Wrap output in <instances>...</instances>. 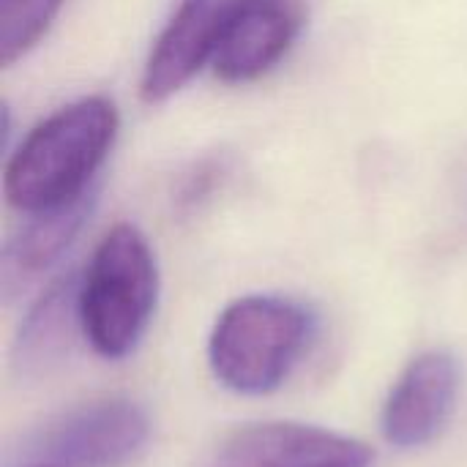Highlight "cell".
<instances>
[{
	"label": "cell",
	"mask_w": 467,
	"mask_h": 467,
	"mask_svg": "<svg viewBox=\"0 0 467 467\" xmlns=\"http://www.w3.org/2000/svg\"><path fill=\"white\" fill-rule=\"evenodd\" d=\"M120 129L118 107L107 96H88L41 120L11 153L3 194L22 213L68 205L93 192Z\"/></svg>",
	"instance_id": "obj_1"
},
{
	"label": "cell",
	"mask_w": 467,
	"mask_h": 467,
	"mask_svg": "<svg viewBox=\"0 0 467 467\" xmlns=\"http://www.w3.org/2000/svg\"><path fill=\"white\" fill-rule=\"evenodd\" d=\"M159 304L156 254L134 224H115L79 274V317L88 345L109 361L137 350Z\"/></svg>",
	"instance_id": "obj_2"
},
{
	"label": "cell",
	"mask_w": 467,
	"mask_h": 467,
	"mask_svg": "<svg viewBox=\"0 0 467 467\" xmlns=\"http://www.w3.org/2000/svg\"><path fill=\"white\" fill-rule=\"evenodd\" d=\"M315 339L312 312L282 296L233 301L208 339L213 378L244 397L276 391L306 356Z\"/></svg>",
	"instance_id": "obj_3"
},
{
	"label": "cell",
	"mask_w": 467,
	"mask_h": 467,
	"mask_svg": "<svg viewBox=\"0 0 467 467\" xmlns=\"http://www.w3.org/2000/svg\"><path fill=\"white\" fill-rule=\"evenodd\" d=\"M150 441V416L129 397H101L55 419L36 441L52 467H129Z\"/></svg>",
	"instance_id": "obj_4"
},
{
	"label": "cell",
	"mask_w": 467,
	"mask_h": 467,
	"mask_svg": "<svg viewBox=\"0 0 467 467\" xmlns=\"http://www.w3.org/2000/svg\"><path fill=\"white\" fill-rule=\"evenodd\" d=\"M249 3L252 0H183L148 55L140 82L142 101L161 104L175 96L211 63L224 30Z\"/></svg>",
	"instance_id": "obj_5"
},
{
	"label": "cell",
	"mask_w": 467,
	"mask_h": 467,
	"mask_svg": "<svg viewBox=\"0 0 467 467\" xmlns=\"http://www.w3.org/2000/svg\"><path fill=\"white\" fill-rule=\"evenodd\" d=\"M364 441L296 421L252 424L233 432L208 467H372Z\"/></svg>",
	"instance_id": "obj_6"
},
{
	"label": "cell",
	"mask_w": 467,
	"mask_h": 467,
	"mask_svg": "<svg viewBox=\"0 0 467 467\" xmlns=\"http://www.w3.org/2000/svg\"><path fill=\"white\" fill-rule=\"evenodd\" d=\"M460 361L446 350L416 356L383 405V435L397 449L432 443L451 421L460 400Z\"/></svg>",
	"instance_id": "obj_7"
},
{
	"label": "cell",
	"mask_w": 467,
	"mask_h": 467,
	"mask_svg": "<svg viewBox=\"0 0 467 467\" xmlns=\"http://www.w3.org/2000/svg\"><path fill=\"white\" fill-rule=\"evenodd\" d=\"M309 8L304 0H252L213 49V74L227 85L265 77L298 41Z\"/></svg>",
	"instance_id": "obj_8"
},
{
	"label": "cell",
	"mask_w": 467,
	"mask_h": 467,
	"mask_svg": "<svg viewBox=\"0 0 467 467\" xmlns=\"http://www.w3.org/2000/svg\"><path fill=\"white\" fill-rule=\"evenodd\" d=\"M93 205H96V189L68 205L30 213V219L3 246V257H0L3 301H14L22 293H27L44 274H49L63 260V254L68 252V246L90 219Z\"/></svg>",
	"instance_id": "obj_9"
},
{
	"label": "cell",
	"mask_w": 467,
	"mask_h": 467,
	"mask_svg": "<svg viewBox=\"0 0 467 467\" xmlns=\"http://www.w3.org/2000/svg\"><path fill=\"white\" fill-rule=\"evenodd\" d=\"M82 334L79 317V276L74 271L55 279L27 309L16 342H14V367L19 378L38 380L57 369Z\"/></svg>",
	"instance_id": "obj_10"
},
{
	"label": "cell",
	"mask_w": 467,
	"mask_h": 467,
	"mask_svg": "<svg viewBox=\"0 0 467 467\" xmlns=\"http://www.w3.org/2000/svg\"><path fill=\"white\" fill-rule=\"evenodd\" d=\"M66 0H0V60L25 57L49 30Z\"/></svg>",
	"instance_id": "obj_11"
},
{
	"label": "cell",
	"mask_w": 467,
	"mask_h": 467,
	"mask_svg": "<svg viewBox=\"0 0 467 467\" xmlns=\"http://www.w3.org/2000/svg\"><path fill=\"white\" fill-rule=\"evenodd\" d=\"M36 467H52V465H36Z\"/></svg>",
	"instance_id": "obj_12"
}]
</instances>
